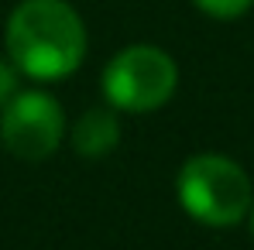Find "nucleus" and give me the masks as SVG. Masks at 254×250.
Wrapping results in <instances>:
<instances>
[{
  "instance_id": "20e7f679",
  "label": "nucleus",
  "mask_w": 254,
  "mask_h": 250,
  "mask_svg": "<svg viewBox=\"0 0 254 250\" xmlns=\"http://www.w3.org/2000/svg\"><path fill=\"white\" fill-rule=\"evenodd\" d=\"M65 130V117L55 96L42 89L14 93L10 103L0 110V141L3 148L21 161H42L48 158Z\"/></svg>"
},
{
  "instance_id": "6e6552de",
  "label": "nucleus",
  "mask_w": 254,
  "mask_h": 250,
  "mask_svg": "<svg viewBox=\"0 0 254 250\" xmlns=\"http://www.w3.org/2000/svg\"><path fill=\"white\" fill-rule=\"evenodd\" d=\"M251 206H254V202H251ZM251 230H254V209H251Z\"/></svg>"
},
{
  "instance_id": "f257e3e1",
  "label": "nucleus",
  "mask_w": 254,
  "mask_h": 250,
  "mask_svg": "<svg viewBox=\"0 0 254 250\" xmlns=\"http://www.w3.org/2000/svg\"><path fill=\"white\" fill-rule=\"evenodd\" d=\"M86 55V24L69 0H21L7 17V58L31 79H65Z\"/></svg>"
},
{
  "instance_id": "f03ea898",
  "label": "nucleus",
  "mask_w": 254,
  "mask_h": 250,
  "mask_svg": "<svg viewBox=\"0 0 254 250\" xmlns=\"http://www.w3.org/2000/svg\"><path fill=\"white\" fill-rule=\"evenodd\" d=\"M175 189L182 209L206 226H234L254 202L248 171L223 154H192L179 171Z\"/></svg>"
},
{
  "instance_id": "423d86ee",
  "label": "nucleus",
  "mask_w": 254,
  "mask_h": 250,
  "mask_svg": "<svg viewBox=\"0 0 254 250\" xmlns=\"http://www.w3.org/2000/svg\"><path fill=\"white\" fill-rule=\"evenodd\" d=\"M203 14H210L216 21H234V17H241V14H248L251 10L254 0H192Z\"/></svg>"
},
{
  "instance_id": "7ed1b4c3",
  "label": "nucleus",
  "mask_w": 254,
  "mask_h": 250,
  "mask_svg": "<svg viewBox=\"0 0 254 250\" xmlns=\"http://www.w3.org/2000/svg\"><path fill=\"white\" fill-rule=\"evenodd\" d=\"M179 86V69L169 51L155 45H130L103 69V93L114 110L151 113L165 106Z\"/></svg>"
},
{
  "instance_id": "39448f33",
  "label": "nucleus",
  "mask_w": 254,
  "mask_h": 250,
  "mask_svg": "<svg viewBox=\"0 0 254 250\" xmlns=\"http://www.w3.org/2000/svg\"><path fill=\"white\" fill-rule=\"evenodd\" d=\"M117 141H121V124L114 106L86 110L72 127V148L79 158H103L117 148Z\"/></svg>"
},
{
  "instance_id": "0eeeda50",
  "label": "nucleus",
  "mask_w": 254,
  "mask_h": 250,
  "mask_svg": "<svg viewBox=\"0 0 254 250\" xmlns=\"http://www.w3.org/2000/svg\"><path fill=\"white\" fill-rule=\"evenodd\" d=\"M17 65L10 62V58H0V110L10 103V96L17 93Z\"/></svg>"
}]
</instances>
